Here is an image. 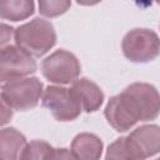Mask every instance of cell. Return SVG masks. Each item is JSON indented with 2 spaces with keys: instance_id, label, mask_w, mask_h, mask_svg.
<instances>
[{
  "instance_id": "cell-1",
  "label": "cell",
  "mask_w": 160,
  "mask_h": 160,
  "mask_svg": "<svg viewBox=\"0 0 160 160\" xmlns=\"http://www.w3.org/2000/svg\"><path fill=\"white\" fill-rule=\"evenodd\" d=\"M104 114L116 131H128L138 121L154 120L160 115V94L151 84H130L124 91L110 98Z\"/></svg>"
},
{
  "instance_id": "cell-2",
  "label": "cell",
  "mask_w": 160,
  "mask_h": 160,
  "mask_svg": "<svg viewBox=\"0 0 160 160\" xmlns=\"http://www.w3.org/2000/svg\"><path fill=\"white\" fill-rule=\"evenodd\" d=\"M14 40L29 55L40 58L56 44V32L50 21L35 18L15 29Z\"/></svg>"
},
{
  "instance_id": "cell-3",
  "label": "cell",
  "mask_w": 160,
  "mask_h": 160,
  "mask_svg": "<svg viewBox=\"0 0 160 160\" xmlns=\"http://www.w3.org/2000/svg\"><path fill=\"white\" fill-rule=\"evenodd\" d=\"M42 82L35 78H22L2 84L1 101L12 110L25 111L35 108L44 95Z\"/></svg>"
},
{
  "instance_id": "cell-4",
  "label": "cell",
  "mask_w": 160,
  "mask_h": 160,
  "mask_svg": "<svg viewBox=\"0 0 160 160\" xmlns=\"http://www.w3.org/2000/svg\"><path fill=\"white\" fill-rule=\"evenodd\" d=\"M121 49L124 56L131 62H149L160 55V38L154 30L136 28L125 34Z\"/></svg>"
},
{
  "instance_id": "cell-5",
  "label": "cell",
  "mask_w": 160,
  "mask_h": 160,
  "mask_svg": "<svg viewBox=\"0 0 160 160\" xmlns=\"http://www.w3.org/2000/svg\"><path fill=\"white\" fill-rule=\"evenodd\" d=\"M81 71L78 58L64 49L56 50L41 62V72L50 82L64 85L78 80Z\"/></svg>"
},
{
  "instance_id": "cell-6",
  "label": "cell",
  "mask_w": 160,
  "mask_h": 160,
  "mask_svg": "<svg viewBox=\"0 0 160 160\" xmlns=\"http://www.w3.org/2000/svg\"><path fill=\"white\" fill-rule=\"evenodd\" d=\"M41 101L58 121L75 120L82 111V108L71 89L60 85L46 86Z\"/></svg>"
},
{
  "instance_id": "cell-7",
  "label": "cell",
  "mask_w": 160,
  "mask_h": 160,
  "mask_svg": "<svg viewBox=\"0 0 160 160\" xmlns=\"http://www.w3.org/2000/svg\"><path fill=\"white\" fill-rule=\"evenodd\" d=\"M38 69V64L31 55L16 45L1 48L0 56V79L1 82H9L16 79L28 78Z\"/></svg>"
},
{
  "instance_id": "cell-8",
  "label": "cell",
  "mask_w": 160,
  "mask_h": 160,
  "mask_svg": "<svg viewBox=\"0 0 160 160\" xmlns=\"http://www.w3.org/2000/svg\"><path fill=\"white\" fill-rule=\"evenodd\" d=\"M126 139L136 154L144 160L160 152V126L156 124L139 126Z\"/></svg>"
},
{
  "instance_id": "cell-9",
  "label": "cell",
  "mask_w": 160,
  "mask_h": 160,
  "mask_svg": "<svg viewBox=\"0 0 160 160\" xmlns=\"http://www.w3.org/2000/svg\"><path fill=\"white\" fill-rule=\"evenodd\" d=\"M71 91L80 102L82 111L94 112L104 102V92L98 84L88 78H80L71 84Z\"/></svg>"
},
{
  "instance_id": "cell-10",
  "label": "cell",
  "mask_w": 160,
  "mask_h": 160,
  "mask_svg": "<svg viewBox=\"0 0 160 160\" xmlns=\"http://www.w3.org/2000/svg\"><path fill=\"white\" fill-rule=\"evenodd\" d=\"M26 138L15 128H4L0 132V160H20Z\"/></svg>"
},
{
  "instance_id": "cell-11",
  "label": "cell",
  "mask_w": 160,
  "mask_h": 160,
  "mask_svg": "<svg viewBox=\"0 0 160 160\" xmlns=\"http://www.w3.org/2000/svg\"><path fill=\"white\" fill-rule=\"evenodd\" d=\"M104 144L99 136L90 132L78 134L71 142V151L79 160H99Z\"/></svg>"
},
{
  "instance_id": "cell-12",
  "label": "cell",
  "mask_w": 160,
  "mask_h": 160,
  "mask_svg": "<svg viewBox=\"0 0 160 160\" xmlns=\"http://www.w3.org/2000/svg\"><path fill=\"white\" fill-rule=\"evenodd\" d=\"M35 11L31 0H4L0 2V16L2 20L20 21L28 19Z\"/></svg>"
},
{
  "instance_id": "cell-13",
  "label": "cell",
  "mask_w": 160,
  "mask_h": 160,
  "mask_svg": "<svg viewBox=\"0 0 160 160\" xmlns=\"http://www.w3.org/2000/svg\"><path fill=\"white\" fill-rule=\"evenodd\" d=\"M105 160H144L129 144L126 136L112 141L106 150Z\"/></svg>"
},
{
  "instance_id": "cell-14",
  "label": "cell",
  "mask_w": 160,
  "mask_h": 160,
  "mask_svg": "<svg viewBox=\"0 0 160 160\" xmlns=\"http://www.w3.org/2000/svg\"><path fill=\"white\" fill-rule=\"evenodd\" d=\"M51 149L52 146L44 140H32L25 146L20 160H48Z\"/></svg>"
},
{
  "instance_id": "cell-15",
  "label": "cell",
  "mask_w": 160,
  "mask_h": 160,
  "mask_svg": "<svg viewBox=\"0 0 160 160\" xmlns=\"http://www.w3.org/2000/svg\"><path fill=\"white\" fill-rule=\"evenodd\" d=\"M71 2L68 0H41L39 1V12L46 18L59 16L69 10Z\"/></svg>"
},
{
  "instance_id": "cell-16",
  "label": "cell",
  "mask_w": 160,
  "mask_h": 160,
  "mask_svg": "<svg viewBox=\"0 0 160 160\" xmlns=\"http://www.w3.org/2000/svg\"><path fill=\"white\" fill-rule=\"evenodd\" d=\"M48 160H79L75 154L65 148H52L49 152Z\"/></svg>"
},
{
  "instance_id": "cell-17",
  "label": "cell",
  "mask_w": 160,
  "mask_h": 160,
  "mask_svg": "<svg viewBox=\"0 0 160 160\" xmlns=\"http://www.w3.org/2000/svg\"><path fill=\"white\" fill-rule=\"evenodd\" d=\"M15 35V29L6 24H1V48L5 46V44L11 39V36Z\"/></svg>"
},
{
  "instance_id": "cell-18",
  "label": "cell",
  "mask_w": 160,
  "mask_h": 160,
  "mask_svg": "<svg viewBox=\"0 0 160 160\" xmlns=\"http://www.w3.org/2000/svg\"><path fill=\"white\" fill-rule=\"evenodd\" d=\"M1 124L5 125L12 116V109L10 106H8L5 102L1 101Z\"/></svg>"
},
{
  "instance_id": "cell-19",
  "label": "cell",
  "mask_w": 160,
  "mask_h": 160,
  "mask_svg": "<svg viewBox=\"0 0 160 160\" xmlns=\"http://www.w3.org/2000/svg\"><path fill=\"white\" fill-rule=\"evenodd\" d=\"M155 160H160V158H158V159H155Z\"/></svg>"
}]
</instances>
